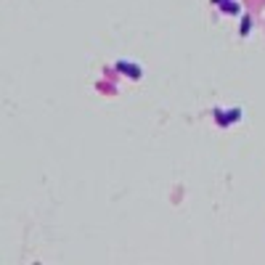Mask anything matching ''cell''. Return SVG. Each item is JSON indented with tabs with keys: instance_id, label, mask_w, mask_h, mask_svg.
I'll use <instances>...</instances> for the list:
<instances>
[{
	"instance_id": "1",
	"label": "cell",
	"mask_w": 265,
	"mask_h": 265,
	"mask_svg": "<svg viewBox=\"0 0 265 265\" xmlns=\"http://www.w3.org/2000/svg\"><path fill=\"white\" fill-rule=\"evenodd\" d=\"M239 117H241V109H233V112H220V109H215V120H217V125H223V128L233 125Z\"/></svg>"
},
{
	"instance_id": "2",
	"label": "cell",
	"mask_w": 265,
	"mask_h": 265,
	"mask_svg": "<svg viewBox=\"0 0 265 265\" xmlns=\"http://www.w3.org/2000/svg\"><path fill=\"white\" fill-rule=\"evenodd\" d=\"M117 69H120V72H125L128 77H132V80H138V77L143 74V72H141V66L132 64V61H117Z\"/></svg>"
},
{
	"instance_id": "3",
	"label": "cell",
	"mask_w": 265,
	"mask_h": 265,
	"mask_svg": "<svg viewBox=\"0 0 265 265\" xmlns=\"http://www.w3.org/2000/svg\"><path fill=\"white\" fill-rule=\"evenodd\" d=\"M223 11H225V13H239V5H233V3H223Z\"/></svg>"
},
{
	"instance_id": "4",
	"label": "cell",
	"mask_w": 265,
	"mask_h": 265,
	"mask_svg": "<svg viewBox=\"0 0 265 265\" xmlns=\"http://www.w3.org/2000/svg\"><path fill=\"white\" fill-rule=\"evenodd\" d=\"M241 35H249V19L244 16V24H241Z\"/></svg>"
}]
</instances>
